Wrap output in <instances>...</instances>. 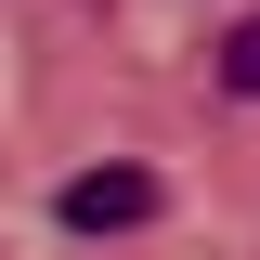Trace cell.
Listing matches in <instances>:
<instances>
[{"label": "cell", "mask_w": 260, "mask_h": 260, "mask_svg": "<svg viewBox=\"0 0 260 260\" xmlns=\"http://www.w3.org/2000/svg\"><path fill=\"white\" fill-rule=\"evenodd\" d=\"M52 221H65V234H130V221H156V169H78V182L52 195Z\"/></svg>", "instance_id": "6da1fadb"}, {"label": "cell", "mask_w": 260, "mask_h": 260, "mask_svg": "<svg viewBox=\"0 0 260 260\" xmlns=\"http://www.w3.org/2000/svg\"><path fill=\"white\" fill-rule=\"evenodd\" d=\"M221 91H234V104H260V13L221 39Z\"/></svg>", "instance_id": "7a4b0ae2"}]
</instances>
